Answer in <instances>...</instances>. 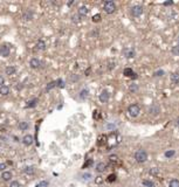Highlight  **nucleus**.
<instances>
[{
  "instance_id": "nucleus-33",
  "label": "nucleus",
  "mask_w": 179,
  "mask_h": 187,
  "mask_svg": "<svg viewBox=\"0 0 179 187\" xmlns=\"http://www.w3.org/2000/svg\"><path fill=\"white\" fill-rule=\"evenodd\" d=\"M115 180H116V174H110V175L106 178V181H108V182H114Z\"/></svg>"
},
{
  "instance_id": "nucleus-10",
  "label": "nucleus",
  "mask_w": 179,
  "mask_h": 187,
  "mask_svg": "<svg viewBox=\"0 0 179 187\" xmlns=\"http://www.w3.org/2000/svg\"><path fill=\"white\" fill-rule=\"evenodd\" d=\"M29 66L33 69H39L41 67V61L39 59H32V60L29 61Z\"/></svg>"
},
{
  "instance_id": "nucleus-34",
  "label": "nucleus",
  "mask_w": 179,
  "mask_h": 187,
  "mask_svg": "<svg viewBox=\"0 0 179 187\" xmlns=\"http://www.w3.org/2000/svg\"><path fill=\"white\" fill-rule=\"evenodd\" d=\"M48 185H49V182L46 180L41 181V182H39L38 185H36V187H48Z\"/></svg>"
},
{
  "instance_id": "nucleus-1",
  "label": "nucleus",
  "mask_w": 179,
  "mask_h": 187,
  "mask_svg": "<svg viewBox=\"0 0 179 187\" xmlns=\"http://www.w3.org/2000/svg\"><path fill=\"white\" fill-rule=\"evenodd\" d=\"M135 159L137 163H145L147 160V152H146L145 150H143V148H140V150H137L136 151V153H135Z\"/></svg>"
},
{
  "instance_id": "nucleus-8",
  "label": "nucleus",
  "mask_w": 179,
  "mask_h": 187,
  "mask_svg": "<svg viewBox=\"0 0 179 187\" xmlns=\"http://www.w3.org/2000/svg\"><path fill=\"white\" fill-rule=\"evenodd\" d=\"M34 141V137L32 134H26L24 138H22V143H24V145H26V146H31L32 144H33Z\"/></svg>"
},
{
  "instance_id": "nucleus-42",
  "label": "nucleus",
  "mask_w": 179,
  "mask_h": 187,
  "mask_svg": "<svg viewBox=\"0 0 179 187\" xmlns=\"http://www.w3.org/2000/svg\"><path fill=\"white\" fill-rule=\"evenodd\" d=\"M95 181H96V184H102V182H103V179H102V177H97Z\"/></svg>"
},
{
  "instance_id": "nucleus-11",
  "label": "nucleus",
  "mask_w": 179,
  "mask_h": 187,
  "mask_svg": "<svg viewBox=\"0 0 179 187\" xmlns=\"http://www.w3.org/2000/svg\"><path fill=\"white\" fill-rule=\"evenodd\" d=\"M123 75L126 76V77H131V79H136V77H137L136 74L133 73V70L131 68H125V69L123 70Z\"/></svg>"
},
{
  "instance_id": "nucleus-38",
  "label": "nucleus",
  "mask_w": 179,
  "mask_h": 187,
  "mask_svg": "<svg viewBox=\"0 0 179 187\" xmlns=\"http://www.w3.org/2000/svg\"><path fill=\"white\" fill-rule=\"evenodd\" d=\"M91 179V174L90 173H86V174H83V180H90Z\"/></svg>"
},
{
  "instance_id": "nucleus-3",
  "label": "nucleus",
  "mask_w": 179,
  "mask_h": 187,
  "mask_svg": "<svg viewBox=\"0 0 179 187\" xmlns=\"http://www.w3.org/2000/svg\"><path fill=\"white\" fill-rule=\"evenodd\" d=\"M128 112L131 117H137L140 114V107L138 104H131L130 107L128 108Z\"/></svg>"
},
{
  "instance_id": "nucleus-25",
  "label": "nucleus",
  "mask_w": 179,
  "mask_h": 187,
  "mask_svg": "<svg viewBox=\"0 0 179 187\" xmlns=\"http://www.w3.org/2000/svg\"><path fill=\"white\" fill-rule=\"evenodd\" d=\"M109 161H110L111 164H117V163H118V157H117L116 154H111V156L109 157Z\"/></svg>"
},
{
  "instance_id": "nucleus-28",
  "label": "nucleus",
  "mask_w": 179,
  "mask_h": 187,
  "mask_svg": "<svg viewBox=\"0 0 179 187\" xmlns=\"http://www.w3.org/2000/svg\"><path fill=\"white\" fill-rule=\"evenodd\" d=\"M171 53H172L173 56H179V46H178V45H177V46H174V47H172Z\"/></svg>"
},
{
  "instance_id": "nucleus-47",
  "label": "nucleus",
  "mask_w": 179,
  "mask_h": 187,
  "mask_svg": "<svg viewBox=\"0 0 179 187\" xmlns=\"http://www.w3.org/2000/svg\"><path fill=\"white\" fill-rule=\"evenodd\" d=\"M73 2H74L73 0H72V1H69V2H68V6H70V5H73Z\"/></svg>"
},
{
  "instance_id": "nucleus-36",
  "label": "nucleus",
  "mask_w": 179,
  "mask_h": 187,
  "mask_svg": "<svg viewBox=\"0 0 179 187\" xmlns=\"http://www.w3.org/2000/svg\"><path fill=\"white\" fill-rule=\"evenodd\" d=\"M72 19H73V22H79V21L82 20V16H80L79 14H77V15H73Z\"/></svg>"
},
{
  "instance_id": "nucleus-30",
  "label": "nucleus",
  "mask_w": 179,
  "mask_h": 187,
  "mask_svg": "<svg viewBox=\"0 0 179 187\" xmlns=\"http://www.w3.org/2000/svg\"><path fill=\"white\" fill-rule=\"evenodd\" d=\"M174 154H176V151H174V150H169V151H165V157H166V158H172Z\"/></svg>"
},
{
  "instance_id": "nucleus-45",
  "label": "nucleus",
  "mask_w": 179,
  "mask_h": 187,
  "mask_svg": "<svg viewBox=\"0 0 179 187\" xmlns=\"http://www.w3.org/2000/svg\"><path fill=\"white\" fill-rule=\"evenodd\" d=\"M0 168H1V170L6 168V164H0Z\"/></svg>"
},
{
  "instance_id": "nucleus-13",
  "label": "nucleus",
  "mask_w": 179,
  "mask_h": 187,
  "mask_svg": "<svg viewBox=\"0 0 179 187\" xmlns=\"http://www.w3.org/2000/svg\"><path fill=\"white\" fill-rule=\"evenodd\" d=\"M106 168V165L104 163H99V164H96V167H95V170L99 172V173H102V172H104Z\"/></svg>"
},
{
  "instance_id": "nucleus-31",
  "label": "nucleus",
  "mask_w": 179,
  "mask_h": 187,
  "mask_svg": "<svg viewBox=\"0 0 179 187\" xmlns=\"http://www.w3.org/2000/svg\"><path fill=\"white\" fill-rule=\"evenodd\" d=\"M164 74H165V72H164L163 69H159V70H156V72H155L153 76H155V77H160V76H163Z\"/></svg>"
},
{
  "instance_id": "nucleus-4",
  "label": "nucleus",
  "mask_w": 179,
  "mask_h": 187,
  "mask_svg": "<svg viewBox=\"0 0 179 187\" xmlns=\"http://www.w3.org/2000/svg\"><path fill=\"white\" fill-rule=\"evenodd\" d=\"M11 53V48L7 46V45H1L0 46V56L2 57H8Z\"/></svg>"
},
{
  "instance_id": "nucleus-40",
  "label": "nucleus",
  "mask_w": 179,
  "mask_h": 187,
  "mask_svg": "<svg viewBox=\"0 0 179 187\" xmlns=\"http://www.w3.org/2000/svg\"><path fill=\"white\" fill-rule=\"evenodd\" d=\"M163 5L164 6H171V5H173V1H171V0L170 1H165V2H163Z\"/></svg>"
},
{
  "instance_id": "nucleus-2",
  "label": "nucleus",
  "mask_w": 179,
  "mask_h": 187,
  "mask_svg": "<svg viewBox=\"0 0 179 187\" xmlns=\"http://www.w3.org/2000/svg\"><path fill=\"white\" fill-rule=\"evenodd\" d=\"M103 9L106 14H113L116 11V4L111 0H106L103 5Z\"/></svg>"
},
{
  "instance_id": "nucleus-35",
  "label": "nucleus",
  "mask_w": 179,
  "mask_h": 187,
  "mask_svg": "<svg viewBox=\"0 0 179 187\" xmlns=\"http://www.w3.org/2000/svg\"><path fill=\"white\" fill-rule=\"evenodd\" d=\"M56 87H59V88H65V82H63V80L59 79V80L56 81Z\"/></svg>"
},
{
  "instance_id": "nucleus-24",
  "label": "nucleus",
  "mask_w": 179,
  "mask_h": 187,
  "mask_svg": "<svg viewBox=\"0 0 179 187\" xmlns=\"http://www.w3.org/2000/svg\"><path fill=\"white\" fill-rule=\"evenodd\" d=\"M25 173L29 174V175H33L35 173V170H34L33 166H26L25 167Z\"/></svg>"
},
{
  "instance_id": "nucleus-23",
  "label": "nucleus",
  "mask_w": 179,
  "mask_h": 187,
  "mask_svg": "<svg viewBox=\"0 0 179 187\" xmlns=\"http://www.w3.org/2000/svg\"><path fill=\"white\" fill-rule=\"evenodd\" d=\"M38 102H39V100H38V98L31 100L29 102H28V104L26 105V108H35V107H36V104H38Z\"/></svg>"
},
{
  "instance_id": "nucleus-16",
  "label": "nucleus",
  "mask_w": 179,
  "mask_h": 187,
  "mask_svg": "<svg viewBox=\"0 0 179 187\" xmlns=\"http://www.w3.org/2000/svg\"><path fill=\"white\" fill-rule=\"evenodd\" d=\"M170 80L174 84H178L179 83V73H172L170 75Z\"/></svg>"
},
{
  "instance_id": "nucleus-48",
  "label": "nucleus",
  "mask_w": 179,
  "mask_h": 187,
  "mask_svg": "<svg viewBox=\"0 0 179 187\" xmlns=\"http://www.w3.org/2000/svg\"><path fill=\"white\" fill-rule=\"evenodd\" d=\"M176 125H177V127H179V118H178V119H177V122H176Z\"/></svg>"
},
{
  "instance_id": "nucleus-5",
  "label": "nucleus",
  "mask_w": 179,
  "mask_h": 187,
  "mask_svg": "<svg viewBox=\"0 0 179 187\" xmlns=\"http://www.w3.org/2000/svg\"><path fill=\"white\" fill-rule=\"evenodd\" d=\"M99 98L101 103H106L109 101V98H110V94H109L108 90H102V93L99 94Z\"/></svg>"
},
{
  "instance_id": "nucleus-15",
  "label": "nucleus",
  "mask_w": 179,
  "mask_h": 187,
  "mask_svg": "<svg viewBox=\"0 0 179 187\" xmlns=\"http://www.w3.org/2000/svg\"><path fill=\"white\" fill-rule=\"evenodd\" d=\"M1 179H2L4 181H9L11 179H12V173L8 172V171L2 172V174H1Z\"/></svg>"
},
{
  "instance_id": "nucleus-12",
  "label": "nucleus",
  "mask_w": 179,
  "mask_h": 187,
  "mask_svg": "<svg viewBox=\"0 0 179 187\" xmlns=\"http://www.w3.org/2000/svg\"><path fill=\"white\" fill-rule=\"evenodd\" d=\"M22 19H24V20H32V19H33V12L29 11V9L25 11V12L22 13Z\"/></svg>"
},
{
  "instance_id": "nucleus-6",
  "label": "nucleus",
  "mask_w": 179,
  "mask_h": 187,
  "mask_svg": "<svg viewBox=\"0 0 179 187\" xmlns=\"http://www.w3.org/2000/svg\"><path fill=\"white\" fill-rule=\"evenodd\" d=\"M143 14V7L139 6V5H136L131 8V15L132 16H139Z\"/></svg>"
},
{
  "instance_id": "nucleus-20",
  "label": "nucleus",
  "mask_w": 179,
  "mask_h": 187,
  "mask_svg": "<svg viewBox=\"0 0 179 187\" xmlns=\"http://www.w3.org/2000/svg\"><path fill=\"white\" fill-rule=\"evenodd\" d=\"M19 129L21 131H26L29 129V124L27 123V122H20L19 123Z\"/></svg>"
},
{
  "instance_id": "nucleus-27",
  "label": "nucleus",
  "mask_w": 179,
  "mask_h": 187,
  "mask_svg": "<svg viewBox=\"0 0 179 187\" xmlns=\"http://www.w3.org/2000/svg\"><path fill=\"white\" fill-rule=\"evenodd\" d=\"M169 187H179V180L178 179H172L169 182Z\"/></svg>"
},
{
  "instance_id": "nucleus-18",
  "label": "nucleus",
  "mask_w": 179,
  "mask_h": 187,
  "mask_svg": "<svg viewBox=\"0 0 179 187\" xmlns=\"http://www.w3.org/2000/svg\"><path fill=\"white\" fill-rule=\"evenodd\" d=\"M15 72H17V69H15V67H14V66H8V67L5 69V73H6V75H8V76H12V75H14V74H15Z\"/></svg>"
},
{
  "instance_id": "nucleus-39",
  "label": "nucleus",
  "mask_w": 179,
  "mask_h": 187,
  "mask_svg": "<svg viewBox=\"0 0 179 187\" xmlns=\"http://www.w3.org/2000/svg\"><path fill=\"white\" fill-rule=\"evenodd\" d=\"M9 187H20V184H19V181H12L11 182V185H9Z\"/></svg>"
},
{
  "instance_id": "nucleus-7",
  "label": "nucleus",
  "mask_w": 179,
  "mask_h": 187,
  "mask_svg": "<svg viewBox=\"0 0 179 187\" xmlns=\"http://www.w3.org/2000/svg\"><path fill=\"white\" fill-rule=\"evenodd\" d=\"M123 55L125 56L126 59H132V57L136 56V52H135L133 48H125L123 50Z\"/></svg>"
},
{
  "instance_id": "nucleus-19",
  "label": "nucleus",
  "mask_w": 179,
  "mask_h": 187,
  "mask_svg": "<svg viewBox=\"0 0 179 187\" xmlns=\"http://www.w3.org/2000/svg\"><path fill=\"white\" fill-rule=\"evenodd\" d=\"M9 94V88L7 87V86H2V87H0V95H2V96H7Z\"/></svg>"
},
{
  "instance_id": "nucleus-17",
  "label": "nucleus",
  "mask_w": 179,
  "mask_h": 187,
  "mask_svg": "<svg viewBox=\"0 0 179 187\" xmlns=\"http://www.w3.org/2000/svg\"><path fill=\"white\" fill-rule=\"evenodd\" d=\"M36 48H38L39 50H46V48H47L46 42L43 40H39L36 42Z\"/></svg>"
},
{
  "instance_id": "nucleus-44",
  "label": "nucleus",
  "mask_w": 179,
  "mask_h": 187,
  "mask_svg": "<svg viewBox=\"0 0 179 187\" xmlns=\"http://www.w3.org/2000/svg\"><path fill=\"white\" fill-rule=\"evenodd\" d=\"M106 129H109V130H114V129H115V125H114V124H108V125H106Z\"/></svg>"
},
{
  "instance_id": "nucleus-29",
  "label": "nucleus",
  "mask_w": 179,
  "mask_h": 187,
  "mask_svg": "<svg viewBox=\"0 0 179 187\" xmlns=\"http://www.w3.org/2000/svg\"><path fill=\"white\" fill-rule=\"evenodd\" d=\"M87 97H88V90H87V89H83V90L80 93V98H81V100H86Z\"/></svg>"
},
{
  "instance_id": "nucleus-22",
  "label": "nucleus",
  "mask_w": 179,
  "mask_h": 187,
  "mask_svg": "<svg viewBox=\"0 0 179 187\" xmlns=\"http://www.w3.org/2000/svg\"><path fill=\"white\" fill-rule=\"evenodd\" d=\"M129 91L131 94H135L138 91V84H136V83H131L130 86H129Z\"/></svg>"
},
{
  "instance_id": "nucleus-37",
  "label": "nucleus",
  "mask_w": 179,
  "mask_h": 187,
  "mask_svg": "<svg viewBox=\"0 0 179 187\" xmlns=\"http://www.w3.org/2000/svg\"><path fill=\"white\" fill-rule=\"evenodd\" d=\"M101 21V14H95L93 16V22H99Z\"/></svg>"
},
{
  "instance_id": "nucleus-46",
  "label": "nucleus",
  "mask_w": 179,
  "mask_h": 187,
  "mask_svg": "<svg viewBox=\"0 0 179 187\" xmlns=\"http://www.w3.org/2000/svg\"><path fill=\"white\" fill-rule=\"evenodd\" d=\"M151 173H152V174L157 173V168H156V170H155V168H153V170H151Z\"/></svg>"
},
{
  "instance_id": "nucleus-49",
  "label": "nucleus",
  "mask_w": 179,
  "mask_h": 187,
  "mask_svg": "<svg viewBox=\"0 0 179 187\" xmlns=\"http://www.w3.org/2000/svg\"><path fill=\"white\" fill-rule=\"evenodd\" d=\"M177 42H178V46H179V36L177 38Z\"/></svg>"
},
{
  "instance_id": "nucleus-14",
  "label": "nucleus",
  "mask_w": 179,
  "mask_h": 187,
  "mask_svg": "<svg viewBox=\"0 0 179 187\" xmlns=\"http://www.w3.org/2000/svg\"><path fill=\"white\" fill-rule=\"evenodd\" d=\"M88 12H89V9H88V7L86 6H81L79 8V12H77V14H79L80 16H86L87 14H88Z\"/></svg>"
},
{
  "instance_id": "nucleus-41",
  "label": "nucleus",
  "mask_w": 179,
  "mask_h": 187,
  "mask_svg": "<svg viewBox=\"0 0 179 187\" xmlns=\"http://www.w3.org/2000/svg\"><path fill=\"white\" fill-rule=\"evenodd\" d=\"M4 84H5V79H4V77L0 75V87H2Z\"/></svg>"
},
{
  "instance_id": "nucleus-21",
  "label": "nucleus",
  "mask_w": 179,
  "mask_h": 187,
  "mask_svg": "<svg viewBox=\"0 0 179 187\" xmlns=\"http://www.w3.org/2000/svg\"><path fill=\"white\" fill-rule=\"evenodd\" d=\"M106 139H108L106 136H101V137H99V141H97L99 146H103V145H106V141H108Z\"/></svg>"
},
{
  "instance_id": "nucleus-32",
  "label": "nucleus",
  "mask_w": 179,
  "mask_h": 187,
  "mask_svg": "<svg viewBox=\"0 0 179 187\" xmlns=\"http://www.w3.org/2000/svg\"><path fill=\"white\" fill-rule=\"evenodd\" d=\"M143 185L145 187H155V184L150 180H143Z\"/></svg>"
},
{
  "instance_id": "nucleus-26",
  "label": "nucleus",
  "mask_w": 179,
  "mask_h": 187,
  "mask_svg": "<svg viewBox=\"0 0 179 187\" xmlns=\"http://www.w3.org/2000/svg\"><path fill=\"white\" fill-rule=\"evenodd\" d=\"M56 87V81H52V82H49L48 84H47V87H46V90L47 91H49V90H52L53 88Z\"/></svg>"
},
{
  "instance_id": "nucleus-9",
  "label": "nucleus",
  "mask_w": 179,
  "mask_h": 187,
  "mask_svg": "<svg viewBox=\"0 0 179 187\" xmlns=\"http://www.w3.org/2000/svg\"><path fill=\"white\" fill-rule=\"evenodd\" d=\"M149 112L152 115V116H158L159 112H160V107L158 104H152L150 109H149Z\"/></svg>"
},
{
  "instance_id": "nucleus-43",
  "label": "nucleus",
  "mask_w": 179,
  "mask_h": 187,
  "mask_svg": "<svg viewBox=\"0 0 179 187\" xmlns=\"http://www.w3.org/2000/svg\"><path fill=\"white\" fill-rule=\"evenodd\" d=\"M91 164H93V160H91V159H89V160L87 161V164H84V166H83V167L86 168V167H88L89 165H91Z\"/></svg>"
}]
</instances>
